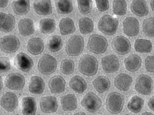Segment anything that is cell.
<instances>
[{
  "label": "cell",
  "mask_w": 154,
  "mask_h": 115,
  "mask_svg": "<svg viewBox=\"0 0 154 115\" xmlns=\"http://www.w3.org/2000/svg\"><path fill=\"white\" fill-rule=\"evenodd\" d=\"M98 61L93 55L86 54L80 58L79 62V70L81 74L86 76L96 75L98 71Z\"/></svg>",
  "instance_id": "1"
},
{
  "label": "cell",
  "mask_w": 154,
  "mask_h": 115,
  "mask_svg": "<svg viewBox=\"0 0 154 115\" xmlns=\"http://www.w3.org/2000/svg\"><path fill=\"white\" fill-rule=\"evenodd\" d=\"M119 23V20L115 17L106 14L100 19L97 23V28L103 34L107 36H113L117 32Z\"/></svg>",
  "instance_id": "2"
},
{
  "label": "cell",
  "mask_w": 154,
  "mask_h": 115,
  "mask_svg": "<svg viewBox=\"0 0 154 115\" xmlns=\"http://www.w3.org/2000/svg\"><path fill=\"white\" fill-rule=\"evenodd\" d=\"M125 98L120 93L113 92L107 95L106 107L108 112L111 114H117L122 112L124 107Z\"/></svg>",
  "instance_id": "3"
},
{
  "label": "cell",
  "mask_w": 154,
  "mask_h": 115,
  "mask_svg": "<svg viewBox=\"0 0 154 115\" xmlns=\"http://www.w3.org/2000/svg\"><path fill=\"white\" fill-rule=\"evenodd\" d=\"M87 47L92 53L100 55L106 53L108 47V41L104 36L99 34H93L88 38Z\"/></svg>",
  "instance_id": "4"
},
{
  "label": "cell",
  "mask_w": 154,
  "mask_h": 115,
  "mask_svg": "<svg viewBox=\"0 0 154 115\" xmlns=\"http://www.w3.org/2000/svg\"><path fill=\"white\" fill-rule=\"evenodd\" d=\"M85 49V40L79 35L72 36L67 40L65 46V51L69 56H79Z\"/></svg>",
  "instance_id": "5"
},
{
  "label": "cell",
  "mask_w": 154,
  "mask_h": 115,
  "mask_svg": "<svg viewBox=\"0 0 154 115\" xmlns=\"http://www.w3.org/2000/svg\"><path fill=\"white\" fill-rule=\"evenodd\" d=\"M57 67V60L50 54H44L38 62V71L44 75L51 74L56 71Z\"/></svg>",
  "instance_id": "6"
},
{
  "label": "cell",
  "mask_w": 154,
  "mask_h": 115,
  "mask_svg": "<svg viewBox=\"0 0 154 115\" xmlns=\"http://www.w3.org/2000/svg\"><path fill=\"white\" fill-rule=\"evenodd\" d=\"M80 103L84 109L90 113L97 112L102 105L101 99L92 92L86 93L84 96Z\"/></svg>",
  "instance_id": "7"
},
{
  "label": "cell",
  "mask_w": 154,
  "mask_h": 115,
  "mask_svg": "<svg viewBox=\"0 0 154 115\" xmlns=\"http://www.w3.org/2000/svg\"><path fill=\"white\" fill-rule=\"evenodd\" d=\"M20 46L19 38L14 35H8L0 38V49L7 54H12L19 50Z\"/></svg>",
  "instance_id": "8"
},
{
  "label": "cell",
  "mask_w": 154,
  "mask_h": 115,
  "mask_svg": "<svg viewBox=\"0 0 154 115\" xmlns=\"http://www.w3.org/2000/svg\"><path fill=\"white\" fill-rule=\"evenodd\" d=\"M134 89L138 93L143 95H148L153 89V80L147 74L140 75L136 79Z\"/></svg>",
  "instance_id": "9"
},
{
  "label": "cell",
  "mask_w": 154,
  "mask_h": 115,
  "mask_svg": "<svg viewBox=\"0 0 154 115\" xmlns=\"http://www.w3.org/2000/svg\"><path fill=\"white\" fill-rule=\"evenodd\" d=\"M113 50L120 55L128 54L131 51V43L127 38L122 36L115 37L111 42Z\"/></svg>",
  "instance_id": "10"
},
{
  "label": "cell",
  "mask_w": 154,
  "mask_h": 115,
  "mask_svg": "<svg viewBox=\"0 0 154 115\" xmlns=\"http://www.w3.org/2000/svg\"><path fill=\"white\" fill-rule=\"evenodd\" d=\"M5 84L7 88L10 89L20 91L25 85V78L20 73L13 72L6 76Z\"/></svg>",
  "instance_id": "11"
},
{
  "label": "cell",
  "mask_w": 154,
  "mask_h": 115,
  "mask_svg": "<svg viewBox=\"0 0 154 115\" xmlns=\"http://www.w3.org/2000/svg\"><path fill=\"white\" fill-rule=\"evenodd\" d=\"M122 30L129 37H135L140 32L138 20L133 17H127L122 21Z\"/></svg>",
  "instance_id": "12"
},
{
  "label": "cell",
  "mask_w": 154,
  "mask_h": 115,
  "mask_svg": "<svg viewBox=\"0 0 154 115\" xmlns=\"http://www.w3.org/2000/svg\"><path fill=\"white\" fill-rule=\"evenodd\" d=\"M101 67L103 71L107 73L116 72L120 68V61L117 55L111 54L101 59Z\"/></svg>",
  "instance_id": "13"
},
{
  "label": "cell",
  "mask_w": 154,
  "mask_h": 115,
  "mask_svg": "<svg viewBox=\"0 0 154 115\" xmlns=\"http://www.w3.org/2000/svg\"><path fill=\"white\" fill-rule=\"evenodd\" d=\"M0 104L8 112H13L19 105L18 97L13 92H6L1 97Z\"/></svg>",
  "instance_id": "14"
},
{
  "label": "cell",
  "mask_w": 154,
  "mask_h": 115,
  "mask_svg": "<svg viewBox=\"0 0 154 115\" xmlns=\"http://www.w3.org/2000/svg\"><path fill=\"white\" fill-rule=\"evenodd\" d=\"M14 65L20 71L29 72L33 67L34 62L29 55L20 52L14 59Z\"/></svg>",
  "instance_id": "15"
},
{
  "label": "cell",
  "mask_w": 154,
  "mask_h": 115,
  "mask_svg": "<svg viewBox=\"0 0 154 115\" xmlns=\"http://www.w3.org/2000/svg\"><path fill=\"white\" fill-rule=\"evenodd\" d=\"M57 99L54 96H45L40 100V107L44 113H54L58 109Z\"/></svg>",
  "instance_id": "16"
},
{
  "label": "cell",
  "mask_w": 154,
  "mask_h": 115,
  "mask_svg": "<svg viewBox=\"0 0 154 115\" xmlns=\"http://www.w3.org/2000/svg\"><path fill=\"white\" fill-rule=\"evenodd\" d=\"M133 82L132 76L126 73H120L115 76L114 85L115 88L122 92H127L130 89Z\"/></svg>",
  "instance_id": "17"
},
{
  "label": "cell",
  "mask_w": 154,
  "mask_h": 115,
  "mask_svg": "<svg viewBox=\"0 0 154 115\" xmlns=\"http://www.w3.org/2000/svg\"><path fill=\"white\" fill-rule=\"evenodd\" d=\"M21 111L24 115H35L37 110L36 101L32 97H24L21 100Z\"/></svg>",
  "instance_id": "18"
},
{
  "label": "cell",
  "mask_w": 154,
  "mask_h": 115,
  "mask_svg": "<svg viewBox=\"0 0 154 115\" xmlns=\"http://www.w3.org/2000/svg\"><path fill=\"white\" fill-rule=\"evenodd\" d=\"M48 86L52 93H61L65 92L66 82L61 76L57 75L49 80Z\"/></svg>",
  "instance_id": "19"
},
{
  "label": "cell",
  "mask_w": 154,
  "mask_h": 115,
  "mask_svg": "<svg viewBox=\"0 0 154 115\" xmlns=\"http://www.w3.org/2000/svg\"><path fill=\"white\" fill-rule=\"evenodd\" d=\"M44 50V43L40 38H32L27 43V50L33 55H38Z\"/></svg>",
  "instance_id": "20"
},
{
  "label": "cell",
  "mask_w": 154,
  "mask_h": 115,
  "mask_svg": "<svg viewBox=\"0 0 154 115\" xmlns=\"http://www.w3.org/2000/svg\"><path fill=\"white\" fill-rule=\"evenodd\" d=\"M45 89V82L40 76H33L31 77L29 83V92L35 95L42 93Z\"/></svg>",
  "instance_id": "21"
},
{
  "label": "cell",
  "mask_w": 154,
  "mask_h": 115,
  "mask_svg": "<svg viewBox=\"0 0 154 115\" xmlns=\"http://www.w3.org/2000/svg\"><path fill=\"white\" fill-rule=\"evenodd\" d=\"M125 68L129 72H136L142 66V59L140 57L136 54H132L126 57L124 61Z\"/></svg>",
  "instance_id": "22"
},
{
  "label": "cell",
  "mask_w": 154,
  "mask_h": 115,
  "mask_svg": "<svg viewBox=\"0 0 154 115\" xmlns=\"http://www.w3.org/2000/svg\"><path fill=\"white\" fill-rule=\"evenodd\" d=\"M131 11L134 15L142 17L148 15L149 8L145 1L134 0L131 4Z\"/></svg>",
  "instance_id": "23"
},
{
  "label": "cell",
  "mask_w": 154,
  "mask_h": 115,
  "mask_svg": "<svg viewBox=\"0 0 154 115\" xmlns=\"http://www.w3.org/2000/svg\"><path fill=\"white\" fill-rule=\"evenodd\" d=\"M69 85L73 91L80 94L85 92L88 87L85 80L79 75L72 77L69 80Z\"/></svg>",
  "instance_id": "24"
},
{
  "label": "cell",
  "mask_w": 154,
  "mask_h": 115,
  "mask_svg": "<svg viewBox=\"0 0 154 115\" xmlns=\"http://www.w3.org/2000/svg\"><path fill=\"white\" fill-rule=\"evenodd\" d=\"M18 30L20 35L29 36L34 33V24L32 19L29 18L23 19L18 23Z\"/></svg>",
  "instance_id": "25"
},
{
  "label": "cell",
  "mask_w": 154,
  "mask_h": 115,
  "mask_svg": "<svg viewBox=\"0 0 154 115\" xmlns=\"http://www.w3.org/2000/svg\"><path fill=\"white\" fill-rule=\"evenodd\" d=\"M33 8L34 11L42 16L50 15L53 12L51 1H34Z\"/></svg>",
  "instance_id": "26"
},
{
  "label": "cell",
  "mask_w": 154,
  "mask_h": 115,
  "mask_svg": "<svg viewBox=\"0 0 154 115\" xmlns=\"http://www.w3.org/2000/svg\"><path fill=\"white\" fill-rule=\"evenodd\" d=\"M61 104L64 111L69 112L75 110L78 106L76 97L73 94H66L61 98Z\"/></svg>",
  "instance_id": "27"
},
{
  "label": "cell",
  "mask_w": 154,
  "mask_h": 115,
  "mask_svg": "<svg viewBox=\"0 0 154 115\" xmlns=\"http://www.w3.org/2000/svg\"><path fill=\"white\" fill-rule=\"evenodd\" d=\"M59 32L63 36L71 34L76 31L75 24L73 20L69 17L61 19L59 23Z\"/></svg>",
  "instance_id": "28"
},
{
  "label": "cell",
  "mask_w": 154,
  "mask_h": 115,
  "mask_svg": "<svg viewBox=\"0 0 154 115\" xmlns=\"http://www.w3.org/2000/svg\"><path fill=\"white\" fill-rule=\"evenodd\" d=\"M93 87L99 93H103L108 91L111 87L109 79L105 76H99L92 82Z\"/></svg>",
  "instance_id": "29"
},
{
  "label": "cell",
  "mask_w": 154,
  "mask_h": 115,
  "mask_svg": "<svg viewBox=\"0 0 154 115\" xmlns=\"http://www.w3.org/2000/svg\"><path fill=\"white\" fill-rule=\"evenodd\" d=\"M30 2L25 0H16L12 2L13 12L17 15H26L30 11Z\"/></svg>",
  "instance_id": "30"
},
{
  "label": "cell",
  "mask_w": 154,
  "mask_h": 115,
  "mask_svg": "<svg viewBox=\"0 0 154 115\" xmlns=\"http://www.w3.org/2000/svg\"><path fill=\"white\" fill-rule=\"evenodd\" d=\"M134 50L140 53H148L152 51V43L149 40L138 38L134 41Z\"/></svg>",
  "instance_id": "31"
},
{
  "label": "cell",
  "mask_w": 154,
  "mask_h": 115,
  "mask_svg": "<svg viewBox=\"0 0 154 115\" xmlns=\"http://www.w3.org/2000/svg\"><path fill=\"white\" fill-rule=\"evenodd\" d=\"M144 104V100L138 95L132 96L127 104L128 109L131 112L137 114L142 110Z\"/></svg>",
  "instance_id": "32"
},
{
  "label": "cell",
  "mask_w": 154,
  "mask_h": 115,
  "mask_svg": "<svg viewBox=\"0 0 154 115\" xmlns=\"http://www.w3.org/2000/svg\"><path fill=\"white\" fill-rule=\"evenodd\" d=\"M56 29V23L54 19H43L39 22L40 31L43 34H48L53 33Z\"/></svg>",
  "instance_id": "33"
},
{
  "label": "cell",
  "mask_w": 154,
  "mask_h": 115,
  "mask_svg": "<svg viewBox=\"0 0 154 115\" xmlns=\"http://www.w3.org/2000/svg\"><path fill=\"white\" fill-rule=\"evenodd\" d=\"M78 24L80 32L82 34H88L94 31V24L89 17H82L79 20Z\"/></svg>",
  "instance_id": "34"
},
{
  "label": "cell",
  "mask_w": 154,
  "mask_h": 115,
  "mask_svg": "<svg viewBox=\"0 0 154 115\" xmlns=\"http://www.w3.org/2000/svg\"><path fill=\"white\" fill-rule=\"evenodd\" d=\"M55 8L57 13L61 15H66L71 13L73 10L72 1L69 0H59L55 1Z\"/></svg>",
  "instance_id": "35"
},
{
  "label": "cell",
  "mask_w": 154,
  "mask_h": 115,
  "mask_svg": "<svg viewBox=\"0 0 154 115\" xmlns=\"http://www.w3.org/2000/svg\"><path fill=\"white\" fill-rule=\"evenodd\" d=\"M48 47L51 52H57L60 51L63 47V41L61 36L58 35H54L49 38L48 40Z\"/></svg>",
  "instance_id": "36"
},
{
  "label": "cell",
  "mask_w": 154,
  "mask_h": 115,
  "mask_svg": "<svg viewBox=\"0 0 154 115\" xmlns=\"http://www.w3.org/2000/svg\"><path fill=\"white\" fill-rule=\"evenodd\" d=\"M112 9L115 15L123 16L127 11V3L125 0H114Z\"/></svg>",
  "instance_id": "37"
},
{
  "label": "cell",
  "mask_w": 154,
  "mask_h": 115,
  "mask_svg": "<svg viewBox=\"0 0 154 115\" xmlns=\"http://www.w3.org/2000/svg\"><path fill=\"white\" fill-rule=\"evenodd\" d=\"M143 34L147 37H154V17L143 20L142 23Z\"/></svg>",
  "instance_id": "38"
},
{
  "label": "cell",
  "mask_w": 154,
  "mask_h": 115,
  "mask_svg": "<svg viewBox=\"0 0 154 115\" xmlns=\"http://www.w3.org/2000/svg\"><path fill=\"white\" fill-rule=\"evenodd\" d=\"M75 62L71 59H66L63 60L60 65V70L65 75H70L75 71Z\"/></svg>",
  "instance_id": "39"
},
{
  "label": "cell",
  "mask_w": 154,
  "mask_h": 115,
  "mask_svg": "<svg viewBox=\"0 0 154 115\" xmlns=\"http://www.w3.org/2000/svg\"><path fill=\"white\" fill-rule=\"evenodd\" d=\"M15 24L16 20L15 17H14L11 14H8L1 31L5 32H11V31L15 29Z\"/></svg>",
  "instance_id": "40"
},
{
  "label": "cell",
  "mask_w": 154,
  "mask_h": 115,
  "mask_svg": "<svg viewBox=\"0 0 154 115\" xmlns=\"http://www.w3.org/2000/svg\"><path fill=\"white\" fill-rule=\"evenodd\" d=\"M77 5L80 13L84 15L88 14L92 11V1L91 0H79L77 1Z\"/></svg>",
  "instance_id": "41"
},
{
  "label": "cell",
  "mask_w": 154,
  "mask_h": 115,
  "mask_svg": "<svg viewBox=\"0 0 154 115\" xmlns=\"http://www.w3.org/2000/svg\"><path fill=\"white\" fill-rule=\"evenodd\" d=\"M11 62L7 57H0V73H5L11 69Z\"/></svg>",
  "instance_id": "42"
},
{
  "label": "cell",
  "mask_w": 154,
  "mask_h": 115,
  "mask_svg": "<svg viewBox=\"0 0 154 115\" xmlns=\"http://www.w3.org/2000/svg\"><path fill=\"white\" fill-rule=\"evenodd\" d=\"M146 70L149 72L154 73V55L146 57L144 61Z\"/></svg>",
  "instance_id": "43"
},
{
  "label": "cell",
  "mask_w": 154,
  "mask_h": 115,
  "mask_svg": "<svg viewBox=\"0 0 154 115\" xmlns=\"http://www.w3.org/2000/svg\"><path fill=\"white\" fill-rule=\"evenodd\" d=\"M96 8L100 12H105L109 8V2L108 0H96L95 1Z\"/></svg>",
  "instance_id": "44"
},
{
  "label": "cell",
  "mask_w": 154,
  "mask_h": 115,
  "mask_svg": "<svg viewBox=\"0 0 154 115\" xmlns=\"http://www.w3.org/2000/svg\"><path fill=\"white\" fill-rule=\"evenodd\" d=\"M7 15H8V14L0 11V31L2 30L3 24H4Z\"/></svg>",
  "instance_id": "45"
},
{
  "label": "cell",
  "mask_w": 154,
  "mask_h": 115,
  "mask_svg": "<svg viewBox=\"0 0 154 115\" xmlns=\"http://www.w3.org/2000/svg\"><path fill=\"white\" fill-rule=\"evenodd\" d=\"M148 107L154 112V95H153L151 98H150L148 102Z\"/></svg>",
  "instance_id": "46"
},
{
  "label": "cell",
  "mask_w": 154,
  "mask_h": 115,
  "mask_svg": "<svg viewBox=\"0 0 154 115\" xmlns=\"http://www.w3.org/2000/svg\"><path fill=\"white\" fill-rule=\"evenodd\" d=\"M9 1L8 0H0V8H5L8 5Z\"/></svg>",
  "instance_id": "47"
},
{
  "label": "cell",
  "mask_w": 154,
  "mask_h": 115,
  "mask_svg": "<svg viewBox=\"0 0 154 115\" xmlns=\"http://www.w3.org/2000/svg\"><path fill=\"white\" fill-rule=\"evenodd\" d=\"M3 80H2V76H0V91L3 88Z\"/></svg>",
  "instance_id": "48"
},
{
  "label": "cell",
  "mask_w": 154,
  "mask_h": 115,
  "mask_svg": "<svg viewBox=\"0 0 154 115\" xmlns=\"http://www.w3.org/2000/svg\"><path fill=\"white\" fill-rule=\"evenodd\" d=\"M150 7H151V9H152V11L154 12V0L150 1Z\"/></svg>",
  "instance_id": "49"
},
{
  "label": "cell",
  "mask_w": 154,
  "mask_h": 115,
  "mask_svg": "<svg viewBox=\"0 0 154 115\" xmlns=\"http://www.w3.org/2000/svg\"><path fill=\"white\" fill-rule=\"evenodd\" d=\"M73 115H87V114L84 112H79V113H76L74 114Z\"/></svg>",
  "instance_id": "50"
},
{
  "label": "cell",
  "mask_w": 154,
  "mask_h": 115,
  "mask_svg": "<svg viewBox=\"0 0 154 115\" xmlns=\"http://www.w3.org/2000/svg\"><path fill=\"white\" fill-rule=\"evenodd\" d=\"M141 115H154V114L151 113H149V112H145V113H142Z\"/></svg>",
  "instance_id": "51"
},
{
  "label": "cell",
  "mask_w": 154,
  "mask_h": 115,
  "mask_svg": "<svg viewBox=\"0 0 154 115\" xmlns=\"http://www.w3.org/2000/svg\"><path fill=\"white\" fill-rule=\"evenodd\" d=\"M125 115H131V114H125Z\"/></svg>",
  "instance_id": "52"
},
{
  "label": "cell",
  "mask_w": 154,
  "mask_h": 115,
  "mask_svg": "<svg viewBox=\"0 0 154 115\" xmlns=\"http://www.w3.org/2000/svg\"><path fill=\"white\" fill-rule=\"evenodd\" d=\"M15 115H20V114H15Z\"/></svg>",
  "instance_id": "53"
},
{
  "label": "cell",
  "mask_w": 154,
  "mask_h": 115,
  "mask_svg": "<svg viewBox=\"0 0 154 115\" xmlns=\"http://www.w3.org/2000/svg\"><path fill=\"white\" fill-rule=\"evenodd\" d=\"M102 115H106V114H102Z\"/></svg>",
  "instance_id": "54"
}]
</instances>
